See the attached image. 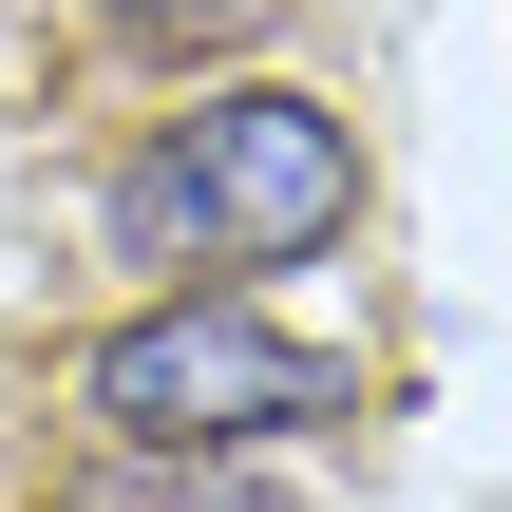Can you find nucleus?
Instances as JSON below:
<instances>
[{
  "instance_id": "20e7f679",
  "label": "nucleus",
  "mask_w": 512,
  "mask_h": 512,
  "mask_svg": "<svg viewBox=\"0 0 512 512\" xmlns=\"http://www.w3.org/2000/svg\"><path fill=\"white\" fill-rule=\"evenodd\" d=\"M95 19H114L133 57H228V38H247V19H285V0H95Z\"/></svg>"
},
{
  "instance_id": "f257e3e1",
  "label": "nucleus",
  "mask_w": 512,
  "mask_h": 512,
  "mask_svg": "<svg viewBox=\"0 0 512 512\" xmlns=\"http://www.w3.org/2000/svg\"><path fill=\"white\" fill-rule=\"evenodd\" d=\"M361 228V133L342 95L304 76H209L133 171H114V247L171 266V285H247V266H304Z\"/></svg>"
},
{
  "instance_id": "f03ea898",
  "label": "nucleus",
  "mask_w": 512,
  "mask_h": 512,
  "mask_svg": "<svg viewBox=\"0 0 512 512\" xmlns=\"http://www.w3.org/2000/svg\"><path fill=\"white\" fill-rule=\"evenodd\" d=\"M76 399L114 418V456H228V437H323V418H361V380H342L323 342L247 323V285L133 304V323L76 361Z\"/></svg>"
},
{
  "instance_id": "7ed1b4c3",
  "label": "nucleus",
  "mask_w": 512,
  "mask_h": 512,
  "mask_svg": "<svg viewBox=\"0 0 512 512\" xmlns=\"http://www.w3.org/2000/svg\"><path fill=\"white\" fill-rule=\"evenodd\" d=\"M57 512H266V494H228L209 456H114V475H76Z\"/></svg>"
}]
</instances>
